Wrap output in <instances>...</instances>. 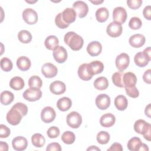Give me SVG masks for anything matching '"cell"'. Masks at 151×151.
<instances>
[{
  "label": "cell",
  "mask_w": 151,
  "mask_h": 151,
  "mask_svg": "<svg viewBox=\"0 0 151 151\" xmlns=\"http://www.w3.org/2000/svg\"><path fill=\"white\" fill-rule=\"evenodd\" d=\"M88 66L91 74L94 76L102 73L104 70V64L100 61H93L88 63Z\"/></svg>",
  "instance_id": "cell-27"
},
{
  "label": "cell",
  "mask_w": 151,
  "mask_h": 151,
  "mask_svg": "<svg viewBox=\"0 0 151 151\" xmlns=\"http://www.w3.org/2000/svg\"><path fill=\"white\" fill-rule=\"evenodd\" d=\"M90 2H91V3H93V4H94V5H99V4H101V3H103V1H91Z\"/></svg>",
  "instance_id": "cell-57"
},
{
  "label": "cell",
  "mask_w": 151,
  "mask_h": 151,
  "mask_svg": "<svg viewBox=\"0 0 151 151\" xmlns=\"http://www.w3.org/2000/svg\"><path fill=\"white\" fill-rule=\"evenodd\" d=\"M145 115L147 116L148 117L150 118V104H149L145 108Z\"/></svg>",
  "instance_id": "cell-54"
},
{
  "label": "cell",
  "mask_w": 151,
  "mask_h": 151,
  "mask_svg": "<svg viewBox=\"0 0 151 151\" xmlns=\"http://www.w3.org/2000/svg\"><path fill=\"white\" fill-rule=\"evenodd\" d=\"M150 124L143 119L136 120L134 124V131L140 134H143L144 138L147 141H150Z\"/></svg>",
  "instance_id": "cell-2"
},
{
  "label": "cell",
  "mask_w": 151,
  "mask_h": 151,
  "mask_svg": "<svg viewBox=\"0 0 151 151\" xmlns=\"http://www.w3.org/2000/svg\"><path fill=\"white\" fill-rule=\"evenodd\" d=\"M73 8L76 14L80 18L85 17L88 12V6L87 4L82 1H77L74 2Z\"/></svg>",
  "instance_id": "cell-7"
},
{
  "label": "cell",
  "mask_w": 151,
  "mask_h": 151,
  "mask_svg": "<svg viewBox=\"0 0 151 151\" xmlns=\"http://www.w3.org/2000/svg\"><path fill=\"white\" fill-rule=\"evenodd\" d=\"M10 129L5 125L1 124L0 125V137L6 138L10 134Z\"/></svg>",
  "instance_id": "cell-47"
},
{
  "label": "cell",
  "mask_w": 151,
  "mask_h": 151,
  "mask_svg": "<svg viewBox=\"0 0 151 151\" xmlns=\"http://www.w3.org/2000/svg\"><path fill=\"white\" fill-rule=\"evenodd\" d=\"M26 2H28V3H34V2H37V1H34V2H30V1H26Z\"/></svg>",
  "instance_id": "cell-58"
},
{
  "label": "cell",
  "mask_w": 151,
  "mask_h": 151,
  "mask_svg": "<svg viewBox=\"0 0 151 151\" xmlns=\"http://www.w3.org/2000/svg\"><path fill=\"white\" fill-rule=\"evenodd\" d=\"M61 147L58 143L53 142L48 145L46 147L47 151H61Z\"/></svg>",
  "instance_id": "cell-48"
},
{
  "label": "cell",
  "mask_w": 151,
  "mask_h": 151,
  "mask_svg": "<svg viewBox=\"0 0 151 151\" xmlns=\"http://www.w3.org/2000/svg\"><path fill=\"white\" fill-rule=\"evenodd\" d=\"M61 140L64 143L67 145H71L74 142L76 136L73 132L71 131H66L61 135Z\"/></svg>",
  "instance_id": "cell-37"
},
{
  "label": "cell",
  "mask_w": 151,
  "mask_h": 151,
  "mask_svg": "<svg viewBox=\"0 0 151 151\" xmlns=\"http://www.w3.org/2000/svg\"><path fill=\"white\" fill-rule=\"evenodd\" d=\"M116 122L114 115L111 113H106L101 116L100 119V123L104 127H110L114 125Z\"/></svg>",
  "instance_id": "cell-22"
},
{
  "label": "cell",
  "mask_w": 151,
  "mask_h": 151,
  "mask_svg": "<svg viewBox=\"0 0 151 151\" xmlns=\"http://www.w3.org/2000/svg\"><path fill=\"white\" fill-rule=\"evenodd\" d=\"M143 53L149 58L151 60V55H150V52H151V50H150V47H148L147 48H145L143 50Z\"/></svg>",
  "instance_id": "cell-53"
},
{
  "label": "cell",
  "mask_w": 151,
  "mask_h": 151,
  "mask_svg": "<svg viewBox=\"0 0 151 151\" xmlns=\"http://www.w3.org/2000/svg\"><path fill=\"white\" fill-rule=\"evenodd\" d=\"M142 145L141 139L137 137H133L131 138L127 142V146L129 150L139 151Z\"/></svg>",
  "instance_id": "cell-29"
},
{
  "label": "cell",
  "mask_w": 151,
  "mask_h": 151,
  "mask_svg": "<svg viewBox=\"0 0 151 151\" xmlns=\"http://www.w3.org/2000/svg\"><path fill=\"white\" fill-rule=\"evenodd\" d=\"M125 91L126 94L130 97L137 98L139 96V91L136 86L132 87H125Z\"/></svg>",
  "instance_id": "cell-44"
},
{
  "label": "cell",
  "mask_w": 151,
  "mask_h": 151,
  "mask_svg": "<svg viewBox=\"0 0 151 151\" xmlns=\"http://www.w3.org/2000/svg\"><path fill=\"white\" fill-rule=\"evenodd\" d=\"M127 17V14L124 8L122 6H117L113 9V18L115 22L122 24L126 21Z\"/></svg>",
  "instance_id": "cell-13"
},
{
  "label": "cell",
  "mask_w": 151,
  "mask_h": 151,
  "mask_svg": "<svg viewBox=\"0 0 151 151\" xmlns=\"http://www.w3.org/2000/svg\"><path fill=\"white\" fill-rule=\"evenodd\" d=\"M124 87H132L135 86L137 83V77L132 72H127L124 73L123 77Z\"/></svg>",
  "instance_id": "cell-23"
},
{
  "label": "cell",
  "mask_w": 151,
  "mask_h": 151,
  "mask_svg": "<svg viewBox=\"0 0 151 151\" xmlns=\"http://www.w3.org/2000/svg\"><path fill=\"white\" fill-rule=\"evenodd\" d=\"M128 6L132 9H138L142 4V0H128L127 1Z\"/></svg>",
  "instance_id": "cell-46"
},
{
  "label": "cell",
  "mask_w": 151,
  "mask_h": 151,
  "mask_svg": "<svg viewBox=\"0 0 151 151\" xmlns=\"http://www.w3.org/2000/svg\"><path fill=\"white\" fill-rule=\"evenodd\" d=\"M71 106V100L67 97H63L62 98H60L57 102V108L62 111H65L68 110Z\"/></svg>",
  "instance_id": "cell-25"
},
{
  "label": "cell",
  "mask_w": 151,
  "mask_h": 151,
  "mask_svg": "<svg viewBox=\"0 0 151 151\" xmlns=\"http://www.w3.org/2000/svg\"><path fill=\"white\" fill-rule=\"evenodd\" d=\"M66 90L65 84L61 81H54L50 85V91L55 95L63 94Z\"/></svg>",
  "instance_id": "cell-18"
},
{
  "label": "cell",
  "mask_w": 151,
  "mask_h": 151,
  "mask_svg": "<svg viewBox=\"0 0 151 151\" xmlns=\"http://www.w3.org/2000/svg\"><path fill=\"white\" fill-rule=\"evenodd\" d=\"M143 14L144 17L147 19L150 20L151 19V6L150 5H147L145 7L143 11Z\"/></svg>",
  "instance_id": "cell-49"
},
{
  "label": "cell",
  "mask_w": 151,
  "mask_h": 151,
  "mask_svg": "<svg viewBox=\"0 0 151 151\" xmlns=\"http://www.w3.org/2000/svg\"><path fill=\"white\" fill-rule=\"evenodd\" d=\"M41 72L45 77L50 78L57 76L58 73V68L53 64L47 63L42 66Z\"/></svg>",
  "instance_id": "cell-12"
},
{
  "label": "cell",
  "mask_w": 151,
  "mask_h": 151,
  "mask_svg": "<svg viewBox=\"0 0 151 151\" xmlns=\"http://www.w3.org/2000/svg\"><path fill=\"white\" fill-rule=\"evenodd\" d=\"M21 112L17 109L12 107L6 114V120L11 125H18L22 117Z\"/></svg>",
  "instance_id": "cell-3"
},
{
  "label": "cell",
  "mask_w": 151,
  "mask_h": 151,
  "mask_svg": "<svg viewBox=\"0 0 151 151\" xmlns=\"http://www.w3.org/2000/svg\"><path fill=\"white\" fill-rule=\"evenodd\" d=\"M145 37L140 34H136L132 35L129 40L130 45L134 48H140L145 43Z\"/></svg>",
  "instance_id": "cell-19"
},
{
  "label": "cell",
  "mask_w": 151,
  "mask_h": 151,
  "mask_svg": "<svg viewBox=\"0 0 151 151\" xmlns=\"http://www.w3.org/2000/svg\"><path fill=\"white\" fill-rule=\"evenodd\" d=\"M140 150H146V151H148L149 150V147L147 146V145H146V144L145 143H142V145L140 148Z\"/></svg>",
  "instance_id": "cell-55"
},
{
  "label": "cell",
  "mask_w": 151,
  "mask_h": 151,
  "mask_svg": "<svg viewBox=\"0 0 151 151\" xmlns=\"http://www.w3.org/2000/svg\"><path fill=\"white\" fill-rule=\"evenodd\" d=\"M116 109L120 111H123L126 109L128 106V101L127 98L123 95L117 96L114 101Z\"/></svg>",
  "instance_id": "cell-26"
},
{
  "label": "cell",
  "mask_w": 151,
  "mask_h": 151,
  "mask_svg": "<svg viewBox=\"0 0 151 151\" xmlns=\"http://www.w3.org/2000/svg\"><path fill=\"white\" fill-rule=\"evenodd\" d=\"M150 72L151 70L148 69L143 74V81L147 83V84H150L151 83V78H150Z\"/></svg>",
  "instance_id": "cell-51"
},
{
  "label": "cell",
  "mask_w": 151,
  "mask_h": 151,
  "mask_svg": "<svg viewBox=\"0 0 151 151\" xmlns=\"http://www.w3.org/2000/svg\"><path fill=\"white\" fill-rule=\"evenodd\" d=\"M56 113L54 109L50 106H46L41 112V119L45 123L53 122L55 118Z\"/></svg>",
  "instance_id": "cell-10"
},
{
  "label": "cell",
  "mask_w": 151,
  "mask_h": 151,
  "mask_svg": "<svg viewBox=\"0 0 151 151\" xmlns=\"http://www.w3.org/2000/svg\"><path fill=\"white\" fill-rule=\"evenodd\" d=\"M55 25L60 28L61 29H65L66 28H67L69 26V24H66L63 19H62L61 17V12L58 13L55 18Z\"/></svg>",
  "instance_id": "cell-42"
},
{
  "label": "cell",
  "mask_w": 151,
  "mask_h": 151,
  "mask_svg": "<svg viewBox=\"0 0 151 151\" xmlns=\"http://www.w3.org/2000/svg\"><path fill=\"white\" fill-rule=\"evenodd\" d=\"M94 87L98 90H106L109 86V81L105 77H99L97 78L93 83Z\"/></svg>",
  "instance_id": "cell-32"
},
{
  "label": "cell",
  "mask_w": 151,
  "mask_h": 151,
  "mask_svg": "<svg viewBox=\"0 0 151 151\" xmlns=\"http://www.w3.org/2000/svg\"><path fill=\"white\" fill-rule=\"evenodd\" d=\"M58 39L55 35H50L47 37L44 41L45 47L49 50H54L58 46Z\"/></svg>",
  "instance_id": "cell-30"
},
{
  "label": "cell",
  "mask_w": 151,
  "mask_h": 151,
  "mask_svg": "<svg viewBox=\"0 0 151 151\" xmlns=\"http://www.w3.org/2000/svg\"><path fill=\"white\" fill-rule=\"evenodd\" d=\"M123 150V149L122 145L116 142L111 145L110 147L107 149V151H122Z\"/></svg>",
  "instance_id": "cell-50"
},
{
  "label": "cell",
  "mask_w": 151,
  "mask_h": 151,
  "mask_svg": "<svg viewBox=\"0 0 151 151\" xmlns=\"http://www.w3.org/2000/svg\"><path fill=\"white\" fill-rule=\"evenodd\" d=\"M96 105L100 110H106L110 105V98L106 94H100L96 98Z\"/></svg>",
  "instance_id": "cell-15"
},
{
  "label": "cell",
  "mask_w": 151,
  "mask_h": 151,
  "mask_svg": "<svg viewBox=\"0 0 151 151\" xmlns=\"http://www.w3.org/2000/svg\"><path fill=\"white\" fill-rule=\"evenodd\" d=\"M42 92L39 88H29L27 89L23 93V97L29 101H35L40 99Z\"/></svg>",
  "instance_id": "cell-6"
},
{
  "label": "cell",
  "mask_w": 151,
  "mask_h": 151,
  "mask_svg": "<svg viewBox=\"0 0 151 151\" xmlns=\"http://www.w3.org/2000/svg\"><path fill=\"white\" fill-rule=\"evenodd\" d=\"M109 12L108 9L105 7H101L97 9L96 12V18L99 22L106 21L109 18Z\"/></svg>",
  "instance_id": "cell-31"
},
{
  "label": "cell",
  "mask_w": 151,
  "mask_h": 151,
  "mask_svg": "<svg viewBox=\"0 0 151 151\" xmlns=\"http://www.w3.org/2000/svg\"><path fill=\"white\" fill-rule=\"evenodd\" d=\"M77 73L80 78L84 81H88L93 76L90 70L88 63H83L80 65L78 68Z\"/></svg>",
  "instance_id": "cell-14"
},
{
  "label": "cell",
  "mask_w": 151,
  "mask_h": 151,
  "mask_svg": "<svg viewBox=\"0 0 151 151\" xmlns=\"http://www.w3.org/2000/svg\"><path fill=\"white\" fill-rule=\"evenodd\" d=\"M122 31L123 28L122 24L115 21L110 22L106 28L107 34L110 37L113 38L119 37L122 34Z\"/></svg>",
  "instance_id": "cell-8"
},
{
  "label": "cell",
  "mask_w": 151,
  "mask_h": 151,
  "mask_svg": "<svg viewBox=\"0 0 151 151\" xmlns=\"http://www.w3.org/2000/svg\"><path fill=\"white\" fill-rule=\"evenodd\" d=\"M64 42L73 51H78L83 46V38L73 31L67 32L64 37Z\"/></svg>",
  "instance_id": "cell-1"
},
{
  "label": "cell",
  "mask_w": 151,
  "mask_h": 151,
  "mask_svg": "<svg viewBox=\"0 0 151 151\" xmlns=\"http://www.w3.org/2000/svg\"><path fill=\"white\" fill-rule=\"evenodd\" d=\"M13 67V64L10 59L6 57H4L1 60V69L5 71H10Z\"/></svg>",
  "instance_id": "cell-40"
},
{
  "label": "cell",
  "mask_w": 151,
  "mask_h": 151,
  "mask_svg": "<svg viewBox=\"0 0 151 151\" xmlns=\"http://www.w3.org/2000/svg\"><path fill=\"white\" fill-rule=\"evenodd\" d=\"M130 63V57L126 53L123 52L117 56L115 64L117 68L120 71H123L126 70Z\"/></svg>",
  "instance_id": "cell-5"
},
{
  "label": "cell",
  "mask_w": 151,
  "mask_h": 151,
  "mask_svg": "<svg viewBox=\"0 0 151 151\" xmlns=\"http://www.w3.org/2000/svg\"><path fill=\"white\" fill-rule=\"evenodd\" d=\"M31 142L34 146L36 147H41L44 145L45 139L41 134L35 133L31 137Z\"/></svg>",
  "instance_id": "cell-34"
},
{
  "label": "cell",
  "mask_w": 151,
  "mask_h": 151,
  "mask_svg": "<svg viewBox=\"0 0 151 151\" xmlns=\"http://www.w3.org/2000/svg\"><path fill=\"white\" fill-rule=\"evenodd\" d=\"M0 150L7 151L8 150V145L6 142L1 141L0 142Z\"/></svg>",
  "instance_id": "cell-52"
},
{
  "label": "cell",
  "mask_w": 151,
  "mask_h": 151,
  "mask_svg": "<svg viewBox=\"0 0 151 151\" xmlns=\"http://www.w3.org/2000/svg\"><path fill=\"white\" fill-rule=\"evenodd\" d=\"M60 129L56 126L50 127L47 132V136L51 139H54L60 135Z\"/></svg>",
  "instance_id": "cell-43"
},
{
  "label": "cell",
  "mask_w": 151,
  "mask_h": 151,
  "mask_svg": "<svg viewBox=\"0 0 151 151\" xmlns=\"http://www.w3.org/2000/svg\"><path fill=\"white\" fill-rule=\"evenodd\" d=\"M101 50L102 45L101 43L97 41H91L87 47V52L92 57L99 55L101 53Z\"/></svg>",
  "instance_id": "cell-17"
},
{
  "label": "cell",
  "mask_w": 151,
  "mask_h": 151,
  "mask_svg": "<svg viewBox=\"0 0 151 151\" xmlns=\"http://www.w3.org/2000/svg\"><path fill=\"white\" fill-rule=\"evenodd\" d=\"M87 150H100V149L98 148L96 146H91V147L87 148Z\"/></svg>",
  "instance_id": "cell-56"
},
{
  "label": "cell",
  "mask_w": 151,
  "mask_h": 151,
  "mask_svg": "<svg viewBox=\"0 0 151 151\" xmlns=\"http://www.w3.org/2000/svg\"><path fill=\"white\" fill-rule=\"evenodd\" d=\"M110 134L106 131H101L97 134V141L101 145H106L110 140Z\"/></svg>",
  "instance_id": "cell-39"
},
{
  "label": "cell",
  "mask_w": 151,
  "mask_h": 151,
  "mask_svg": "<svg viewBox=\"0 0 151 151\" xmlns=\"http://www.w3.org/2000/svg\"><path fill=\"white\" fill-rule=\"evenodd\" d=\"M77 14L73 8H67L61 12V17L63 21L67 24L74 22Z\"/></svg>",
  "instance_id": "cell-20"
},
{
  "label": "cell",
  "mask_w": 151,
  "mask_h": 151,
  "mask_svg": "<svg viewBox=\"0 0 151 151\" xmlns=\"http://www.w3.org/2000/svg\"><path fill=\"white\" fill-rule=\"evenodd\" d=\"M12 145L14 150L22 151L26 149L28 146L27 139L23 136H17L12 139Z\"/></svg>",
  "instance_id": "cell-16"
},
{
  "label": "cell",
  "mask_w": 151,
  "mask_h": 151,
  "mask_svg": "<svg viewBox=\"0 0 151 151\" xmlns=\"http://www.w3.org/2000/svg\"><path fill=\"white\" fill-rule=\"evenodd\" d=\"M14 99V95L9 91L5 90L1 94V103L2 104L7 106L11 104Z\"/></svg>",
  "instance_id": "cell-33"
},
{
  "label": "cell",
  "mask_w": 151,
  "mask_h": 151,
  "mask_svg": "<svg viewBox=\"0 0 151 151\" xmlns=\"http://www.w3.org/2000/svg\"><path fill=\"white\" fill-rule=\"evenodd\" d=\"M24 81L21 77L15 76L12 77L9 81V86L15 90H20L24 87Z\"/></svg>",
  "instance_id": "cell-28"
},
{
  "label": "cell",
  "mask_w": 151,
  "mask_h": 151,
  "mask_svg": "<svg viewBox=\"0 0 151 151\" xmlns=\"http://www.w3.org/2000/svg\"><path fill=\"white\" fill-rule=\"evenodd\" d=\"M31 65V61L26 56H21L17 60V67L22 71H25L29 69Z\"/></svg>",
  "instance_id": "cell-24"
},
{
  "label": "cell",
  "mask_w": 151,
  "mask_h": 151,
  "mask_svg": "<svg viewBox=\"0 0 151 151\" xmlns=\"http://www.w3.org/2000/svg\"><path fill=\"white\" fill-rule=\"evenodd\" d=\"M22 18L29 25L35 24L38 19L37 12L32 8H26L22 12Z\"/></svg>",
  "instance_id": "cell-9"
},
{
  "label": "cell",
  "mask_w": 151,
  "mask_h": 151,
  "mask_svg": "<svg viewBox=\"0 0 151 151\" xmlns=\"http://www.w3.org/2000/svg\"><path fill=\"white\" fill-rule=\"evenodd\" d=\"M150 60H151L149 59L143 51L136 53L134 57V63L139 67H144L146 66Z\"/></svg>",
  "instance_id": "cell-21"
},
{
  "label": "cell",
  "mask_w": 151,
  "mask_h": 151,
  "mask_svg": "<svg viewBox=\"0 0 151 151\" xmlns=\"http://www.w3.org/2000/svg\"><path fill=\"white\" fill-rule=\"evenodd\" d=\"M42 81L40 77L38 76H31L28 80V86L30 88H39L42 87Z\"/></svg>",
  "instance_id": "cell-38"
},
{
  "label": "cell",
  "mask_w": 151,
  "mask_h": 151,
  "mask_svg": "<svg viewBox=\"0 0 151 151\" xmlns=\"http://www.w3.org/2000/svg\"><path fill=\"white\" fill-rule=\"evenodd\" d=\"M67 124L73 129L78 128L82 123L81 116L77 111H71L67 116Z\"/></svg>",
  "instance_id": "cell-4"
},
{
  "label": "cell",
  "mask_w": 151,
  "mask_h": 151,
  "mask_svg": "<svg viewBox=\"0 0 151 151\" xmlns=\"http://www.w3.org/2000/svg\"><path fill=\"white\" fill-rule=\"evenodd\" d=\"M18 38L19 41L24 44H28L32 40V35L27 30H21L18 34Z\"/></svg>",
  "instance_id": "cell-36"
},
{
  "label": "cell",
  "mask_w": 151,
  "mask_h": 151,
  "mask_svg": "<svg viewBox=\"0 0 151 151\" xmlns=\"http://www.w3.org/2000/svg\"><path fill=\"white\" fill-rule=\"evenodd\" d=\"M12 107L17 109V110H18L21 112V113L22 114V116H26L27 113H28V107H27V106L22 103L18 102V103H15Z\"/></svg>",
  "instance_id": "cell-45"
},
{
  "label": "cell",
  "mask_w": 151,
  "mask_h": 151,
  "mask_svg": "<svg viewBox=\"0 0 151 151\" xmlns=\"http://www.w3.org/2000/svg\"><path fill=\"white\" fill-rule=\"evenodd\" d=\"M54 60L58 63H64L67 59V52L66 49L63 46L57 47L52 52Z\"/></svg>",
  "instance_id": "cell-11"
},
{
  "label": "cell",
  "mask_w": 151,
  "mask_h": 151,
  "mask_svg": "<svg viewBox=\"0 0 151 151\" xmlns=\"http://www.w3.org/2000/svg\"><path fill=\"white\" fill-rule=\"evenodd\" d=\"M124 73L123 71H117L114 73L111 77L113 84L118 87H124V83L123 80Z\"/></svg>",
  "instance_id": "cell-35"
},
{
  "label": "cell",
  "mask_w": 151,
  "mask_h": 151,
  "mask_svg": "<svg viewBox=\"0 0 151 151\" xmlns=\"http://www.w3.org/2000/svg\"><path fill=\"white\" fill-rule=\"evenodd\" d=\"M142 25V20L139 17H133L130 18L129 22V27L131 29L134 30H136L140 28Z\"/></svg>",
  "instance_id": "cell-41"
}]
</instances>
